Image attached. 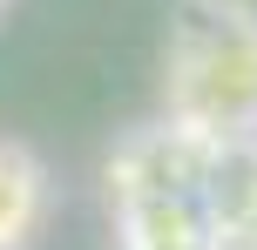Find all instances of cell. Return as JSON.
<instances>
[{
    "mask_svg": "<svg viewBox=\"0 0 257 250\" xmlns=\"http://www.w3.org/2000/svg\"><path fill=\"white\" fill-rule=\"evenodd\" d=\"M169 129L210 149L257 142V7L250 0H183L163 41Z\"/></svg>",
    "mask_w": 257,
    "mask_h": 250,
    "instance_id": "6da1fadb",
    "label": "cell"
},
{
    "mask_svg": "<svg viewBox=\"0 0 257 250\" xmlns=\"http://www.w3.org/2000/svg\"><path fill=\"white\" fill-rule=\"evenodd\" d=\"M48 203H54L48 162L27 142H7L0 135V250H27L34 243L41 223H48Z\"/></svg>",
    "mask_w": 257,
    "mask_h": 250,
    "instance_id": "7a4b0ae2",
    "label": "cell"
},
{
    "mask_svg": "<svg viewBox=\"0 0 257 250\" xmlns=\"http://www.w3.org/2000/svg\"><path fill=\"white\" fill-rule=\"evenodd\" d=\"M0 14H7V0H0Z\"/></svg>",
    "mask_w": 257,
    "mask_h": 250,
    "instance_id": "3957f363",
    "label": "cell"
}]
</instances>
